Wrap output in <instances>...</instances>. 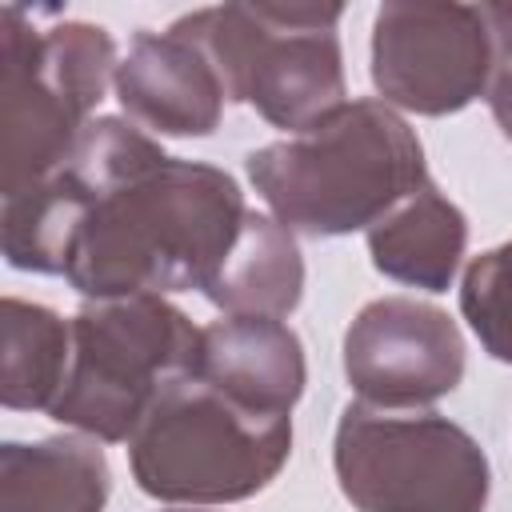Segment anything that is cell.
I'll list each match as a JSON object with an SVG mask.
<instances>
[{
  "mask_svg": "<svg viewBox=\"0 0 512 512\" xmlns=\"http://www.w3.org/2000/svg\"><path fill=\"white\" fill-rule=\"evenodd\" d=\"M244 216V192L228 172L164 156L132 180L88 196L64 280L92 300L204 292Z\"/></svg>",
  "mask_w": 512,
  "mask_h": 512,
  "instance_id": "obj_1",
  "label": "cell"
},
{
  "mask_svg": "<svg viewBox=\"0 0 512 512\" xmlns=\"http://www.w3.org/2000/svg\"><path fill=\"white\" fill-rule=\"evenodd\" d=\"M248 180L288 232L372 228L428 184L416 132L384 100H348L308 132L248 152Z\"/></svg>",
  "mask_w": 512,
  "mask_h": 512,
  "instance_id": "obj_2",
  "label": "cell"
},
{
  "mask_svg": "<svg viewBox=\"0 0 512 512\" xmlns=\"http://www.w3.org/2000/svg\"><path fill=\"white\" fill-rule=\"evenodd\" d=\"M340 16V4H220L180 16L172 32L200 48L224 100L296 136L348 104Z\"/></svg>",
  "mask_w": 512,
  "mask_h": 512,
  "instance_id": "obj_3",
  "label": "cell"
},
{
  "mask_svg": "<svg viewBox=\"0 0 512 512\" xmlns=\"http://www.w3.org/2000/svg\"><path fill=\"white\" fill-rule=\"evenodd\" d=\"M116 44L100 24L36 20L0 8V188L16 196L72 156L92 108L116 80Z\"/></svg>",
  "mask_w": 512,
  "mask_h": 512,
  "instance_id": "obj_4",
  "label": "cell"
},
{
  "mask_svg": "<svg viewBox=\"0 0 512 512\" xmlns=\"http://www.w3.org/2000/svg\"><path fill=\"white\" fill-rule=\"evenodd\" d=\"M292 420L252 408L200 376L172 380L128 440L136 484L168 504H232L276 480Z\"/></svg>",
  "mask_w": 512,
  "mask_h": 512,
  "instance_id": "obj_5",
  "label": "cell"
},
{
  "mask_svg": "<svg viewBox=\"0 0 512 512\" xmlns=\"http://www.w3.org/2000/svg\"><path fill=\"white\" fill-rule=\"evenodd\" d=\"M200 328L164 296L92 300L72 316L68 380L52 420L92 440H132L160 392L192 376Z\"/></svg>",
  "mask_w": 512,
  "mask_h": 512,
  "instance_id": "obj_6",
  "label": "cell"
},
{
  "mask_svg": "<svg viewBox=\"0 0 512 512\" xmlns=\"http://www.w3.org/2000/svg\"><path fill=\"white\" fill-rule=\"evenodd\" d=\"M332 464L340 492L360 512H484L488 504V456L436 412L396 416L348 404Z\"/></svg>",
  "mask_w": 512,
  "mask_h": 512,
  "instance_id": "obj_7",
  "label": "cell"
},
{
  "mask_svg": "<svg viewBox=\"0 0 512 512\" xmlns=\"http://www.w3.org/2000/svg\"><path fill=\"white\" fill-rule=\"evenodd\" d=\"M492 36L480 4L392 0L372 24V84L384 104L448 116L488 92Z\"/></svg>",
  "mask_w": 512,
  "mask_h": 512,
  "instance_id": "obj_8",
  "label": "cell"
},
{
  "mask_svg": "<svg viewBox=\"0 0 512 512\" xmlns=\"http://www.w3.org/2000/svg\"><path fill=\"white\" fill-rule=\"evenodd\" d=\"M344 376L360 404L400 412L448 396L464 376L456 320L412 296H384L360 308L344 332Z\"/></svg>",
  "mask_w": 512,
  "mask_h": 512,
  "instance_id": "obj_9",
  "label": "cell"
},
{
  "mask_svg": "<svg viewBox=\"0 0 512 512\" xmlns=\"http://www.w3.org/2000/svg\"><path fill=\"white\" fill-rule=\"evenodd\" d=\"M120 108L160 136H208L224 112L212 64L184 36L140 32L116 68Z\"/></svg>",
  "mask_w": 512,
  "mask_h": 512,
  "instance_id": "obj_10",
  "label": "cell"
},
{
  "mask_svg": "<svg viewBox=\"0 0 512 512\" xmlns=\"http://www.w3.org/2000/svg\"><path fill=\"white\" fill-rule=\"evenodd\" d=\"M204 384L264 408L292 412L304 392V348L300 336L272 316H224L200 328L196 368Z\"/></svg>",
  "mask_w": 512,
  "mask_h": 512,
  "instance_id": "obj_11",
  "label": "cell"
},
{
  "mask_svg": "<svg viewBox=\"0 0 512 512\" xmlns=\"http://www.w3.org/2000/svg\"><path fill=\"white\" fill-rule=\"evenodd\" d=\"M112 472L96 440L52 436L0 448V512H104Z\"/></svg>",
  "mask_w": 512,
  "mask_h": 512,
  "instance_id": "obj_12",
  "label": "cell"
},
{
  "mask_svg": "<svg viewBox=\"0 0 512 512\" xmlns=\"http://www.w3.org/2000/svg\"><path fill=\"white\" fill-rule=\"evenodd\" d=\"M464 244H468L464 212L432 184L400 200L384 220L368 228L372 264L384 276L424 292H444L456 280Z\"/></svg>",
  "mask_w": 512,
  "mask_h": 512,
  "instance_id": "obj_13",
  "label": "cell"
},
{
  "mask_svg": "<svg viewBox=\"0 0 512 512\" xmlns=\"http://www.w3.org/2000/svg\"><path fill=\"white\" fill-rule=\"evenodd\" d=\"M204 296L228 316H288L304 296V260L292 232L276 216L248 212Z\"/></svg>",
  "mask_w": 512,
  "mask_h": 512,
  "instance_id": "obj_14",
  "label": "cell"
},
{
  "mask_svg": "<svg viewBox=\"0 0 512 512\" xmlns=\"http://www.w3.org/2000/svg\"><path fill=\"white\" fill-rule=\"evenodd\" d=\"M72 364V324L52 308L4 296V376L0 400L12 412L52 408Z\"/></svg>",
  "mask_w": 512,
  "mask_h": 512,
  "instance_id": "obj_15",
  "label": "cell"
},
{
  "mask_svg": "<svg viewBox=\"0 0 512 512\" xmlns=\"http://www.w3.org/2000/svg\"><path fill=\"white\" fill-rule=\"evenodd\" d=\"M460 312L480 344L500 364H512V240L468 264L460 284Z\"/></svg>",
  "mask_w": 512,
  "mask_h": 512,
  "instance_id": "obj_16",
  "label": "cell"
},
{
  "mask_svg": "<svg viewBox=\"0 0 512 512\" xmlns=\"http://www.w3.org/2000/svg\"><path fill=\"white\" fill-rule=\"evenodd\" d=\"M488 36H492V64L512 60V4H480Z\"/></svg>",
  "mask_w": 512,
  "mask_h": 512,
  "instance_id": "obj_17",
  "label": "cell"
},
{
  "mask_svg": "<svg viewBox=\"0 0 512 512\" xmlns=\"http://www.w3.org/2000/svg\"><path fill=\"white\" fill-rule=\"evenodd\" d=\"M172 512H192V508H172Z\"/></svg>",
  "mask_w": 512,
  "mask_h": 512,
  "instance_id": "obj_18",
  "label": "cell"
}]
</instances>
